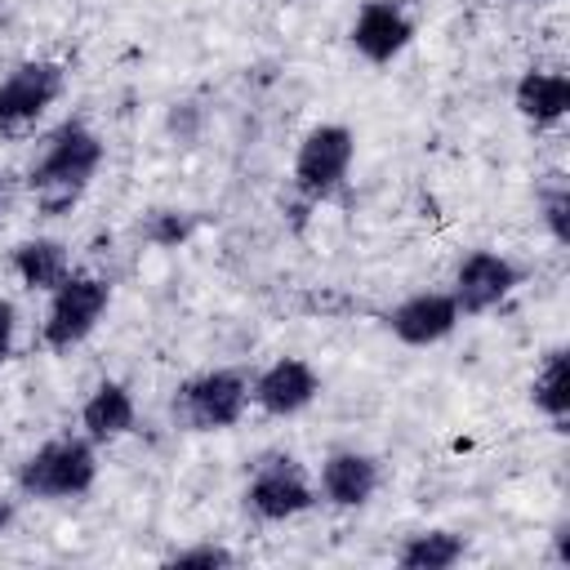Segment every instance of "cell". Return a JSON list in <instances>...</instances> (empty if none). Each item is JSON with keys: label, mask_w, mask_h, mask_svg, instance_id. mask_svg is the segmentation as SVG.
Returning a JSON list of instances; mask_svg holds the SVG:
<instances>
[{"label": "cell", "mask_w": 570, "mask_h": 570, "mask_svg": "<svg viewBox=\"0 0 570 570\" xmlns=\"http://www.w3.org/2000/svg\"><path fill=\"white\" fill-rule=\"evenodd\" d=\"M67 89V71L58 62H22L0 80V134H27Z\"/></svg>", "instance_id": "7"}, {"label": "cell", "mask_w": 570, "mask_h": 570, "mask_svg": "<svg viewBox=\"0 0 570 570\" xmlns=\"http://www.w3.org/2000/svg\"><path fill=\"white\" fill-rule=\"evenodd\" d=\"M539 205H543V223H548L552 240L566 245L570 240V187L561 174H552V183L539 191Z\"/></svg>", "instance_id": "18"}, {"label": "cell", "mask_w": 570, "mask_h": 570, "mask_svg": "<svg viewBox=\"0 0 570 570\" xmlns=\"http://www.w3.org/2000/svg\"><path fill=\"white\" fill-rule=\"evenodd\" d=\"M111 303V285L94 272H71L53 294H49V312H45V325H40V343L49 352H71L76 343H85L102 312Z\"/></svg>", "instance_id": "3"}, {"label": "cell", "mask_w": 570, "mask_h": 570, "mask_svg": "<svg viewBox=\"0 0 570 570\" xmlns=\"http://www.w3.org/2000/svg\"><path fill=\"white\" fill-rule=\"evenodd\" d=\"M13 338H18V307L0 298V361L13 352Z\"/></svg>", "instance_id": "21"}, {"label": "cell", "mask_w": 570, "mask_h": 570, "mask_svg": "<svg viewBox=\"0 0 570 570\" xmlns=\"http://www.w3.org/2000/svg\"><path fill=\"white\" fill-rule=\"evenodd\" d=\"M245 508L258 521H289L316 508V485L294 454H263L245 485Z\"/></svg>", "instance_id": "6"}, {"label": "cell", "mask_w": 570, "mask_h": 570, "mask_svg": "<svg viewBox=\"0 0 570 570\" xmlns=\"http://www.w3.org/2000/svg\"><path fill=\"white\" fill-rule=\"evenodd\" d=\"M459 321H463V316H459V303H454V294H445V289L410 294L405 303H396V307L387 312V330H392L405 347H432V343L450 338Z\"/></svg>", "instance_id": "10"}, {"label": "cell", "mask_w": 570, "mask_h": 570, "mask_svg": "<svg viewBox=\"0 0 570 570\" xmlns=\"http://www.w3.org/2000/svg\"><path fill=\"white\" fill-rule=\"evenodd\" d=\"M9 267L18 272V281H22L27 289L53 294V289L71 276V254H67V245L53 240V236H31V240H18V245H13Z\"/></svg>", "instance_id": "14"}, {"label": "cell", "mask_w": 570, "mask_h": 570, "mask_svg": "<svg viewBox=\"0 0 570 570\" xmlns=\"http://www.w3.org/2000/svg\"><path fill=\"white\" fill-rule=\"evenodd\" d=\"M102 165V138L80 125V120H67L49 134L40 160L31 165L27 174V187H31V200L45 218H62L71 214V205L85 196V187L94 183Z\"/></svg>", "instance_id": "1"}, {"label": "cell", "mask_w": 570, "mask_h": 570, "mask_svg": "<svg viewBox=\"0 0 570 570\" xmlns=\"http://www.w3.org/2000/svg\"><path fill=\"white\" fill-rule=\"evenodd\" d=\"M147 240L151 245H160V249H174V245H183L191 232H196V214H183V209H156L151 218H147Z\"/></svg>", "instance_id": "19"}, {"label": "cell", "mask_w": 570, "mask_h": 570, "mask_svg": "<svg viewBox=\"0 0 570 570\" xmlns=\"http://www.w3.org/2000/svg\"><path fill=\"white\" fill-rule=\"evenodd\" d=\"M379 490V463L361 450H334L321 463V494L334 508H365Z\"/></svg>", "instance_id": "12"}, {"label": "cell", "mask_w": 570, "mask_h": 570, "mask_svg": "<svg viewBox=\"0 0 570 570\" xmlns=\"http://www.w3.org/2000/svg\"><path fill=\"white\" fill-rule=\"evenodd\" d=\"M521 281V267L494 249H472L459 272H454V303H459V316H485L490 307H499Z\"/></svg>", "instance_id": "8"}, {"label": "cell", "mask_w": 570, "mask_h": 570, "mask_svg": "<svg viewBox=\"0 0 570 570\" xmlns=\"http://www.w3.org/2000/svg\"><path fill=\"white\" fill-rule=\"evenodd\" d=\"M98 481V454L94 441L80 436H53L18 468V490L27 499H80Z\"/></svg>", "instance_id": "2"}, {"label": "cell", "mask_w": 570, "mask_h": 570, "mask_svg": "<svg viewBox=\"0 0 570 570\" xmlns=\"http://www.w3.org/2000/svg\"><path fill=\"white\" fill-rule=\"evenodd\" d=\"M530 401H534V410L548 414V419L557 423V432H561V423H566V414H570V356H566V347H552V352L543 356V365H539V374H534V383H530Z\"/></svg>", "instance_id": "17"}, {"label": "cell", "mask_w": 570, "mask_h": 570, "mask_svg": "<svg viewBox=\"0 0 570 570\" xmlns=\"http://www.w3.org/2000/svg\"><path fill=\"white\" fill-rule=\"evenodd\" d=\"M165 566L174 570H218V566H236V552L223 543H196V548H178L174 557H165Z\"/></svg>", "instance_id": "20"}, {"label": "cell", "mask_w": 570, "mask_h": 570, "mask_svg": "<svg viewBox=\"0 0 570 570\" xmlns=\"http://www.w3.org/2000/svg\"><path fill=\"white\" fill-rule=\"evenodd\" d=\"M316 392H321V374L303 356H281L249 383V401L272 419H289V414L307 410L316 401Z\"/></svg>", "instance_id": "9"}, {"label": "cell", "mask_w": 570, "mask_h": 570, "mask_svg": "<svg viewBox=\"0 0 570 570\" xmlns=\"http://www.w3.org/2000/svg\"><path fill=\"white\" fill-rule=\"evenodd\" d=\"M352 156H356V138H352L347 125H316L298 142V156H294V191L307 205L330 200L343 187V178L352 169Z\"/></svg>", "instance_id": "5"}, {"label": "cell", "mask_w": 570, "mask_h": 570, "mask_svg": "<svg viewBox=\"0 0 570 570\" xmlns=\"http://www.w3.org/2000/svg\"><path fill=\"white\" fill-rule=\"evenodd\" d=\"M9 525H13V499H4V494H0V534H4Z\"/></svg>", "instance_id": "22"}, {"label": "cell", "mask_w": 570, "mask_h": 570, "mask_svg": "<svg viewBox=\"0 0 570 570\" xmlns=\"http://www.w3.org/2000/svg\"><path fill=\"white\" fill-rule=\"evenodd\" d=\"M468 543L454 530H419L396 548V566L401 570H450L454 561H463Z\"/></svg>", "instance_id": "16"}, {"label": "cell", "mask_w": 570, "mask_h": 570, "mask_svg": "<svg viewBox=\"0 0 570 570\" xmlns=\"http://www.w3.org/2000/svg\"><path fill=\"white\" fill-rule=\"evenodd\" d=\"M410 40H414V22L396 0H365L361 4L356 22H352V49L365 62L383 67V62L401 58Z\"/></svg>", "instance_id": "11"}, {"label": "cell", "mask_w": 570, "mask_h": 570, "mask_svg": "<svg viewBox=\"0 0 570 570\" xmlns=\"http://www.w3.org/2000/svg\"><path fill=\"white\" fill-rule=\"evenodd\" d=\"M249 405V379L240 370H205L174 392V419L191 432L236 428Z\"/></svg>", "instance_id": "4"}, {"label": "cell", "mask_w": 570, "mask_h": 570, "mask_svg": "<svg viewBox=\"0 0 570 570\" xmlns=\"http://www.w3.org/2000/svg\"><path fill=\"white\" fill-rule=\"evenodd\" d=\"M4 200H9V196H4V183H0V214H4Z\"/></svg>", "instance_id": "23"}, {"label": "cell", "mask_w": 570, "mask_h": 570, "mask_svg": "<svg viewBox=\"0 0 570 570\" xmlns=\"http://www.w3.org/2000/svg\"><path fill=\"white\" fill-rule=\"evenodd\" d=\"M512 102L517 111L534 125V129H548L557 125L566 111H570V76L566 71H525L512 89Z\"/></svg>", "instance_id": "15"}, {"label": "cell", "mask_w": 570, "mask_h": 570, "mask_svg": "<svg viewBox=\"0 0 570 570\" xmlns=\"http://www.w3.org/2000/svg\"><path fill=\"white\" fill-rule=\"evenodd\" d=\"M134 419H138L134 396H129V387L116 383V379H102V383L85 396V405H80V428H85V436H89L94 445L120 441L125 432H134Z\"/></svg>", "instance_id": "13"}]
</instances>
